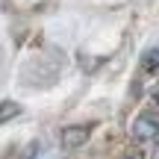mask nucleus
Wrapping results in <instances>:
<instances>
[{
  "label": "nucleus",
  "instance_id": "39448f33",
  "mask_svg": "<svg viewBox=\"0 0 159 159\" xmlns=\"http://www.w3.org/2000/svg\"><path fill=\"white\" fill-rule=\"evenodd\" d=\"M153 100H156V103H159V83H156V85H153Z\"/></svg>",
  "mask_w": 159,
  "mask_h": 159
},
{
  "label": "nucleus",
  "instance_id": "423d86ee",
  "mask_svg": "<svg viewBox=\"0 0 159 159\" xmlns=\"http://www.w3.org/2000/svg\"><path fill=\"white\" fill-rule=\"evenodd\" d=\"M130 159H142V156H130Z\"/></svg>",
  "mask_w": 159,
  "mask_h": 159
},
{
  "label": "nucleus",
  "instance_id": "7ed1b4c3",
  "mask_svg": "<svg viewBox=\"0 0 159 159\" xmlns=\"http://www.w3.org/2000/svg\"><path fill=\"white\" fill-rule=\"evenodd\" d=\"M142 68L144 71H159V47H150V50H144V56H142Z\"/></svg>",
  "mask_w": 159,
  "mask_h": 159
},
{
  "label": "nucleus",
  "instance_id": "20e7f679",
  "mask_svg": "<svg viewBox=\"0 0 159 159\" xmlns=\"http://www.w3.org/2000/svg\"><path fill=\"white\" fill-rule=\"evenodd\" d=\"M15 115H21V106H18L15 100H3V103H0V124L12 121Z\"/></svg>",
  "mask_w": 159,
  "mask_h": 159
},
{
  "label": "nucleus",
  "instance_id": "f03ea898",
  "mask_svg": "<svg viewBox=\"0 0 159 159\" xmlns=\"http://www.w3.org/2000/svg\"><path fill=\"white\" fill-rule=\"evenodd\" d=\"M89 127H83V124H77V127H65L62 130V148H68V150H74L80 148V144H85V139H89Z\"/></svg>",
  "mask_w": 159,
  "mask_h": 159
},
{
  "label": "nucleus",
  "instance_id": "f257e3e1",
  "mask_svg": "<svg viewBox=\"0 0 159 159\" xmlns=\"http://www.w3.org/2000/svg\"><path fill=\"white\" fill-rule=\"evenodd\" d=\"M136 142H156L159 139V115L156 112H142L130 127Z\"/></svg>",
  "mask_w": 159,
  "mask_h": 159
}]
</instances>
